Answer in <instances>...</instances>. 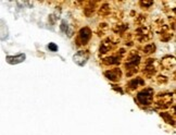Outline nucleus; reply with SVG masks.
I'll use <instances>...</instances> for the list:
<instances>
[{"label": "nucleus", "mask_w": 176, "mask_h": 135, "mask_svg": "<svg viewBox=\"0 0 176 135\" xmlns=\"http://www.w3.org/2000/svg\"><path fill=\"white\" fill-rule=\"evenodd\" d=\"M145 82L141 80V79H134L132 80L129 83H128V86L131 87V88H137L138 85H142Z\"/></svg>", "instance_id": "obj_9"}, {"label": "nucleus", "mask_w": 176, "mask_h": 135, "mask_svg": "<svg viewBox=\"0 0 176 135\" xmlns=\"http://www.w3.org/2000/svg\"><path fill=\"white\" fill-rule=\"evenodd\" d=\"M154 49H156V46L153 44H150V45H147L145 47L144 51H145V54H151V52L154 51Z\"/></svg>", "instance_id": "obj_11"}, {"label": "nucleus", "mask_w": 176, "mask_h": 135, "mask_svg": "<svg viewBox=\"0 0 176 135\" xmlns=\"http://www.w3.org/2000/svg\"><path fill=\"white\" fill-rule=\"evenodd\" d=\"M154 60H152V59H149V61L147 62V66H146V69H145V72L147 74H149V75H152V74L156 72V68L153 66V63H154Z\"/></svg>", "instance_id": "obj_7"}, {"label": "nucleus", "mask_w": 176, "mask_h": 135, "mask_svg": "<svg viewBox=\"0 0 176 135\" xmlns=\"http://www.w3.org/2000/svg\"><path fill=\"white\" fill-rule=\"evenodd\" d=\"M152 98H153V89L151 88L145 89L137 95V99L141 105H150L152 103Z\"/></svg>", "instance_id": "obj_1"}, {"label": "nucleus", "mask_w": 176, "mask_h": 135, "mask_svg": "<svg viewBox=\"0 0 176 135\" xmlns=\"http://www.w3.org/2000/svg\"><path fill=\"white\" fill-rule=\"evenodd\" d=\"M121 70L120 69H113V70H110V71H107L104 75L105 77L110 81H113V82H116V81L120 80L121 77Z\"/></svg>", "instance_id": "obj_4"}, {"label": "nucleus", "mask_w": 176, "mask_h": 135, "mask_svg": "<svg viewBox=\"0 0 176 135\" xmlns=\"http://www.w3.org/2000/svg\"><path fill=\"white\" fill-rule=\"evenodd\" d=\"M91 37V31L88 27H84L82 28L78 33V37H77V45H83L86 44Z\"/></svg>", "instance_id": "obj_3"}, {"label": "nucleus", "mask_w": 176, "mask_h": 135, "mask_svg": "<svg viewBox=\"0 0 176 135\" xmlns=\"http://www.w3.org/2000/svg\"><path fill=\"white\" fill-rule=\"evenodd\" d=\"M103 63H105V64H117V63H120V58L119 57H108L103 60Z\"/></svg>", "instance_id": "obj_8"}, {"label": "nucleus", "mask_w": 176, "mask_h": 135, "mask_svg": "<svg viewBox=\"0 0 176 135\" xmlns=\"http://www.w3.org/2000/svg\"><path fill=\"white\" fill-rule=\"evenodd\" d=\"M48 49L50 50V51H52V52H55V51H58V46H57L55 43H49Z\"/></svg>", "instance_id": "obj_12"}, {"label": "nucleus", "mask_w": 176, "mask_h": 135, "mask_svg": "<svg viewBox=\"0 0 176 135\" xmlns=\"http://www.w3.org/2000/svg\"><path fill=\"white\" fill-rule=\"evenodd\" d=\"M25 58H26V56L24 54H20L18 56H8L6 58V60L10 64H18V63H21V62L24 61Z\"/></svg>", "instance_id": "obj_5"}, {"label": "nucleus", "mask_w": 176, "mask_h": 135, "mask_svg": "<svg viewBox=\"0 0 176 135\" xmlns=\"http://www.w3.org/2000/svg\"><path fill=\"white\" fill-rule=\"evenodd\" d=\"M101 10H102V14H105V13L109 11V9H108V6H107V5H104V6H103L102 8H101V9H100V11H101Z\"/></svg>", "instance_id": "obj_15"}, {"label": "nucleus", "mask_w": 176, "mask_h": 135, "mask_svg": "<svg viewBox=\"0 0 176 135\" xmlns=\"http://www.w3.org/2000/svg\"><path fill=\"white\" fill-rule=\"evenodd\" d=\"M139 62H140V58L138 57V56H135V57H133L131 60H128V61L125 63V67L127 68L126 70L135 69V68H136V66H137Z\"/></svg>", "instance_id": "obj_6"}, {"label": "nucleus", "mask_w": 176, "mask_h": 135, "mask_svg": "<svg viewBox=\"0 0 176 135\" xmlns=\"http://www.w3.org/2000/svg\"><path fill=\"white\" fill-rule=\"evenodd\" d=\"M140 5L144 7H151L153 5V1H140Z\"/></svg>", "instance_id": "obj_14"}, {"label": "nucleus", "mask_w": 176, "mask_h": 135, "mask_svg": "<svg viewBox=\"0 0 176 135\" xmlns=\"http://www.w3.org/2000/svg\"><path fill=\"white\" fill-rule=\"evenodd\" d=\"M60 28H61V31H62V32L67 33V22H65V21H62Z\"/></svg>", "instance_id": "obj_13"}, {"label": "nucleus", "mask_w": 176, "mask_h": 135, "mask_svg": "<svg viewBox=\"0 0 176 135\" xmlns=\"http://www.w3.org/2000/svg\"><path fill=\"white\" fill-rule=\"evenodd\" d=\"M161 117L163 118L164 120H165L166 122L169 123V124H172V125H174V119L171 117L170 113H167V112H162V113H161Z\"/></svg>", "instance_id": "obj_10"}, {"label": "nucleus", "mask_w": 176, "mask_h": 135, "mask_svg": "<svg viewBox=\"0 0 176 135\" xmlns=\"http://www.w3.org/2000/svg\"><path fill=\"white\" fill-rule=\"evenodd\" d=\"M88 58H89V54H88L87 51H83V50H80V51H78L77 54L74 55L73 60L77 66H79V67H84L86 63H87Z\"/></svg>", "instance_id": "obj_2"}]
</instances>
